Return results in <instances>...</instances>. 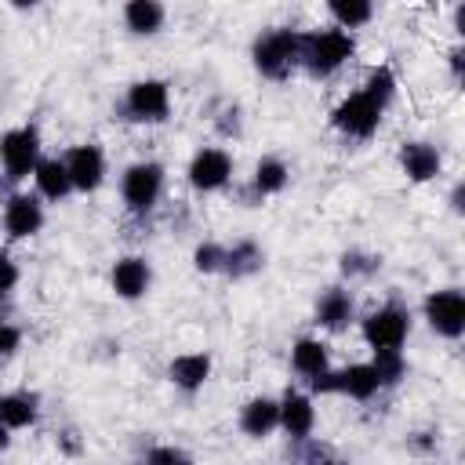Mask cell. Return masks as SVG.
Returning <instances> with one entry per match:
<instances>
[{"instance_id":"6","label":"cell","mask_w":465,"mask_h":465,"mask_svg":"<svg viewBox=\"0 0 465 465\" xmlns=\"http://www.w3.org/2000/svg\"><path fill=\"white\" fill-rule=\"evenodd\" d=\"M124 113H127V120H138V124H163L171 116L167 80H156V76L134 80L124 94Z\"/></svg>"},{"instance_id":"30","label":"cell","mask_w":465,"mask_h":465,"mask_svg":"<svg viewBox=\"0 0 465 465\" xmlns=\"http://www.w3.org/2000/svg\"><path fill=\"white\" fill-rule=\"evenodd\" d=\"M291 443H294L291 458H298V461H334V447L320 443L316 436H302V440H291Z\"/></svg>"},{"instance_id":"21","label":"cell","mask_w":465,"mask_h":465,"mask_svg":"<svg viewBox=\"0 0 465 465\" xmlns=\"http://www.w3.org/2000/svg\"><path fill=\"white\" fill-rule=\"evenodd\" d=\"M262 265H265V254H262V247L254 240H236L232 247H225V265H222L225 276L247 280V276L262 272Z\"/></svg>"},{"instance_id":"29","label":"cell","mask_w":465,"mask_h":465,"mask_svg":"<svg viewBox=\"0 0 465 465\" xmlns=\"http://www.w3.org/2000/svg\"><path fill=\"white\" fill-rule=\"evenodd\" d=\"M378 265H381V262H378L374 254H367V251H345V254H341V276H349V280L374 276Z\"/></svg>"},{"instance_id":"11","label":"cell","mask_w":465,"mask_h":465,"mask_svg":"<svg viewBox=\"0 0 465 465\" xmlns=\"http://www.w3.org/2000/svg\"><path fill=\"white\" fill-rule=\"evenodd\" d=\"M65 171H69V182L76 193H94L102 182H105V153L102 145L94 142H84V145H73L65 156H62Z\"/></svg>"},{"instance_id":"36","label":"cell","mask_w":465,"mask_h":465,"mask_svg":"<svg viewBox=\"0 0 465 465\" xmlns=\"http://www.w3.org/2000/svg\"><path fill=\"white\" fill-rule=\"evenodd\" d=\"M7 4H11V7H18V11H29V7H36L40 0H7Z\"/></svg>"},{"instance_id":"19","label":"cell","mask_w":465,"mask_h":465,"mask_svg":"<svg viewBox=\"0 0 465 465\" xmlns=\"http://www.w3.org/2000/svg\"><path fill=\"white\" fill-rule=\"evenodd\" d=\"M381 392V378L374 371V363H349V367H338V396H349V400H374Z\"/></svg>"},{"instance_id":"5","label":"cell","mask_w":465,"mask_h":465,"mask_svg":"<svg viewBox=\"0 0 465 465\" xmlns=\"http://www.w3.org/2000/svg\"><path fill=\"white\" fill-rule=\"evenodd\" d=\"M36 160H40V131L33 124H22L0 134V171L7 182L29 178Z\"/></svg>"},{"instance_id":"32","label":"cell","mask_w":465,"mask_h":465,"mask_svg":"<svg viewBox=\"0 0 465 465\" xmlns=\"http://www.w3.org/2000/svg\"><path fill=\"white\" fill-rule=\"evenodd\" d=\"M18 345H22V331H18L15 323L0 320V360H4V356H15Z\"/></svg>"},{"instance_id":"24","label":"cell","mask_w":465,"mask_h":465,"mask_svg":"<svg viewBox=\"0 0 465 465\" xmlns=\"http://www.w3.org/2000/svg\"><path fill=\"white\" fill-rule=\"evenodd\" d=\"M40 400L33 396V392H4L0 396V421L15 432V429H29L33 421H36V414H40V407H36Z\"/></svg>"},{"instance_id":"14","label":"cell","mask_w":465,"mask_h":465,"mask_svg":"<svg viewBox=\"0 0 465 465\" xmlns=\"http://www.w3.org/2000/svg\"><path fill=\"white\" fill-rule=\"evenodd\" d=\"M276 429H280V400H272V396H251L240 407V432L243 436L265 440Z\"/></svg>"},{"instance_id":"12","label":"cell","mask_w":465,"mask_h":465,"mask_svg":"<svg viewBox=\"0 0 465 465\" xmlns=\"http://www.w3.org/2000/svg\"><path fill=\"white\" fill-rule=\"evenodd\" d=\"M109 283H113L116 298L138 302L153 283V269H149V262L142 254H124V258H116V265L109 272Z\"/></svg>"},{"instance_id":"25","label":"cell","mask_w":465,"mask_h":465,"mask_svg":"<svg viewBox=\"0 0 465 465\" xmlns=\"http://www.w3.org/2000/svg\"><path fill=\"white\" fill-rule=\"evenodd\" d=\"M327 11L341 29L352 33L374 18V0H327Z\"/></svg>"},{"instance_id":"26","label":"cell","mask_w":465,"mask_h":465,"mask_svg":"<svg viewBox=\"0 0 465 465\" xmlns=\"http://www.w3.org/2000/svg\"><path fill=\"white\" fill-rule=\"evenodd\" d=\"M360 91H367L381 109H389V102L396 98V73H392V65H374L371 73H367V80H363V87Z\"/></svg>"},{"instance_id":"27","label":"cell","mask_w":465,"mask_h":465,"mask_svg":"<svg viewBox=\"0 0 465 465\" xmlns=\"http://www.w3.org/2000/svg\"><path fill=\"white\" fill-rule=\"evenodd\" d=\"M371 363H374V371L381 378V389H392V385H400L407 378V360H403L400 349H374Z\"/></svg>"},{"instance_id":"7","label":"cell","mask_w":465,"mask_h":465,"mask_svg":"<svg viewBox=\"0 0 465 465\" xmlns=\"http://www.w3.org/2000/svg\"><path fill=\"white\" fill-rule=\"evenodd\" d=\"M425 323L447 338V341H458L465 334V294L458 287H440V291H429L425 294Z\"/></svg>"},{"instance_id":"9","label":"cell","mask_w":465,"mask_h":465,"mask_svg":"<svg viewBox=\"0 0 465 465\" xmlns=\"http://www.w3.org/2000/svg\"><path fill=\"white\" fill-rule=\"evenodd\" d=\"M185 178L196 193H218L229 185L232 178V156L222 149V145H203L196 149V156L189 160L185 167Z\"/></svg>"},{"instance_id":"1","label":"cell","mask_w":465,"mask_h":465,"mask_svg":"<svg viewBox=\"0 0 465 465\" xmlns=\"http://www.w3.org/2000/svg\"><path fill=\"white\" fill-rule=\"evenodd\" d=\"M352 54H356V40L341 25L298 33V69H305L316 80L338 73Z\"/></svg>"},{"instance_id":"37","label":"cell","mask_w":465,"mask_h":465,"mask_svg":"<svg viewBox=\"0 0 465 465\" xmlns=\"http://www.w3.org/2000/svg\"><path fill=\"white\" fill-rule=\"evenodd\" d=\"M450 203H454V211H461V185H454V193H450Z\"/></svg>"},{"instance_id":"13","label":"cell","mask_w":465,"mask_h":465,"mask_svg":"<svg viewBox=\"0 0 465 465\" xmlns=\"http://www.w3.org/2000/svg\"><path fill=\"white\" fill-rule=\"evenodd\" d=\"M280 429L287 432V440L312 436V429H316L312 396H305V392H298V389H287L283 400H280Z\"/></svg>"},{"instance_id":"28","label":"cell","mask_w":465,"mask_h":465,"mask_svg":"<svg viewBox=\"0 0 465 465\" xmlns=\"http://www.w3.org/2000/svg\"><path fill=\"white\" fill-rule=\"evenodd\" d=\"M222 265H225V247L222 243H214V240H203V243H196V251H193V269L196 272H222Z\"/></svg>"},{"instance_id":"15","label":"cell","mask_w":465,"mask_h":465,"mask_svg":"<svg viewBox=\"0 0 465 465\" xmlns=\"http://www.w3.org/2000/svg\"><path fill=\"white\" fill-rule=\"evenodd\" d=\"M443 160H440V149L429 145V142H403L400 145V171L407 174V182H432L440 174Z\"/></svg>"},{"instance_id":"22","label":"cell","mask_w":465,"mask_h":465,"mask_svg":"<svg viewBox=\"0 0 465 465\" xmlns=\"http://www.w3.org/2000/svg\"><path fill=\"white\" fill-rule=\"evenodd\" d=\"M291 367H294V374H302V378H312V374H320L323 367H331V349H327V341H320V338H298V341L291 345Z\"/></svg>"},{"instance_id":"23","label":"cell","mask_w":465,"mask_h":465,"mask_svg":"<svg viewBox=\"0 0 465 465\" xmlns=\"http://www.w3.org/2000/svg\"><path fill=\"white\" fill-rule=\"evenodd\" d=\"M287 182H291V167L280 160V156H262L258 163H254V178H251V189L265 200V196H276V193H283L287 189Z\"/></svg>"},{"instance_id":"17","label":"cell","mask_w":465,"mask_h":465,"mask_svg":"<svg viewBox=\"0 0 465 465\" xmlns=\"http://www.w3.org/2000/svg\"><path fill=\"white\" fill-rule=\"evenodd\" d=\"M352 316H356V302H352V294L345 287H327L320 294V302H316V323L323 331H345L352 323Z\"/></svg>"},{"instance_id":"34","label":"cell","mask_w":465,"mask_h":465,"mask_svg":"<svg viewBox=\"0 0 465 465\" xmlns=\"http://www.w3.org/2000/svg\"><path fill=\"white\" fill-rule=\"evenodd\" d=\"M450 69H454V80H461V47L450 51Z\"/></svg>"},{"instance_id":"16","label":"cell","mask_w":465,"mask_h":465,"mask_svg":"<svg viewBox=\"0 0 465 465\" xmlns=\"http://www.w3.org/2000/svg\"><path fill=\"white\" fill-rule=\"evenodd\" d=\"M167 378L174 389L182 392H196L207 385L211 378V356L207 352H178L171 363H167Z\"/></svg>"},{"instance_id":"2","label":"cell","mask_w":465,"mask_h":465,"mask_svg":"<svg viewBox=\"0 0 465 465\" xmlns=\"http://www.w3.org/2000/svg\"><path fill=\"white\" fill-rule=\"evenodd\" d=\"M251 62L265 80H287L298 69V29H265L251 47Z\"/></svg>"},{"instance_id":"3","label":"cell","mask_w":465,"mask_h":465,"mask_svg":"<svg viewBox=\"0 0 465 465\" xmlns=\"http://www.w3.org/2000/svg\"><path fill=\"white\" fill-rule=\"evenodd\" d=\"M163 182H167L163 163H156V160L131 163L124 171V178H120V196H124L127 211L131 214H149L163 196Z\"/></svg>"},{"instance_id":"35","label":"cell","mask_w":465,"mask_h":465,"mask_svg":"<svg viewBox=\"0 0 465 465\" xmlns=\"http://www.w3.org/2000/svg\"><path fill=\"white\" fill-rule=\"evenodd\" d=\"M7 447H11V429H7L4 421H0V454H4Z\"/></svg>"},{"instance_id":"8","label":"cell","mask_w":465,"mask_h":465,"mask_svg":"<svg viewBox=\"0 0 465 465\" xmlns=\"http://www.w3.org/2000/svg\"><path fill=\"white\" fill-rule=\"evenodd\" d=\"M360 331H363V341L371 345V352L374 349H403V341L411 334V312L403 305H381L360 323Z\"/></svg>"},{"instance_id":"18","label":"cell","mask_w":465,"mask_h":465,"mask_svg":"<svg viewBox=\"0 0 465 465\" xmlns=\"http://www.w3.org/2000/svg\"><path fill=\"white\" fill-rule=\"evenodd\" d=\"M33 185H36V196L40 200H51V203H58V200H65L69 193H73V182H69V171H65V163L58 160V156H40L36 160V167H33Z\"/></svg>"},{"instance_id":"20","label":"cell","mask_w":465,"mask_h":465,"mask_svg":"<svg viewBox=\"0 0 465 465\" xmlns=\"http://www.w3.org/2000/svg\"><path fill=\"white\" fill-rule=\"evenodd\" d=\"M167 22V7L163 0H127L124 4V25L134 36H156Z\"/></svg>"},{"instance_id":"4","label":"cell","mask_w":465,"mask_h":465,"mask_svg":"<svg viewBox=\"0 0 465 465\" xmlns=\"http://www.w3.org/2000/svg\"><path fill=\"white\" fill-rule=\"evenodd\" d=\"M381 116H385V109L367 91H352L331 109V127L341 131L345 138H360L363 142L381 127Z\"/></svg>"},{"instance_id":"33","label":"cell","mask_w":465,"mask_h":465,"mask_svg":"<svg viewBox=\"0 0 465 465\" xmlns=\"http://www.w3.org/2000/svg\"><path fill=\"white\" fill-rule=\"evenodd\" d=\"M145 461H193V454L182 447H153L145 450Z\"/></svg>"},{"instance_id":"10","label":"cell","mask_w":465,"mask_h":465,"mask_svg":"<svg viewBox=\"0 0 465 465\" xmlns=\"http://www.w3.org/2000/svg\"><path fill=\"white\" fill-rule=\"evenodd\" d=\"M0 222H4V232L11 240H29V236H36L44 229L47 214H44V203H40L36 193H11L7 203H4V218Z\"/></svg>"},{"instance_id":"31","label":"cell","mask_w":465,"mask_h":465,"mask_svg":"<svg viewBox=\"0 0 465 465\" xmlns=\"http://www.w3.org/2000/svg\"><path fill=\"white\" fill-rule=\"evenodd\" d=\"M15 287H18V265H15V258L0 247V298H7Z\"/></svg>"}]
</instances>
